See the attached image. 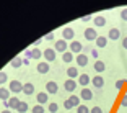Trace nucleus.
Listing matches in <instances>:
<instances>
[{
  "instance_id": "1",
  "label": "nucleus",
  "mask_w": 127,
  "mask_h": 113,
  "mask_svg": "<svg viewBox=\"0 0 127 113\" xmlns=\"http://www.w3.org/2000/svg\"><path fill=\"white\" fill-rule=\"evenodd\" d=\"M68 48H70V53L73 54V56L75 54H82V51H83V44L80 41H75V39L68 43Z\"/></svg>"
},
{
  "instance_id": "2",
  "label": "nucleus",
  "mask_w": 127,
  "mask_h": 113,
  "mask_svg": "<svg viewBox=\"0 0 127 113\" xmlns=\"http://www.w3.org/2000/svg\"><path fill=\"white\" fill-rule=\"evenodd\" d=\"M8 90H10V94H20V92L23 90V84L20 82V80H11L10 84H8Z\"/></svg>"
},
{
  "instance_id": "3",
  "label": "nucleus",
  "mask_w": 127,
  "mask_h": 113,
  "mask_svg": "<svg viewBox=\"0 0 127 113\" xmlns=\"http://www.w3.org/2000/svg\"><path fill=\"white\" fill-rule=\"evenodd\" d=\"M42 57L46 59V62H52V61H56V51L52 48H46L42 51Z\"/></svg>"
},
{
  "instance_id": "4",
  "label": "nucleus",
  "mask_w": 127,
  "mask_h": 113,
  "mask_svg": "<svg viewBox=\"0 0 127 113\" xmlns=\"http://www.w3.org/2000/svg\"><path fill=\"white\" fill-rule=\"evenodd\" d=\"M57 90H59V85H57V82H54V80H49V82L46 84V94H47V95H56Z\"/></svg>"
},
{
  "instance_id": "5",
  "label": "nucleus",
  "mask_w": 127,
  "mask_h": 113,
  "mask_svg": "<svg viewBox=\"0 0 127 113\" xmlns=\"http://www.w3.org/2000/svg\"><path fill=\"white\" fill-rule=\"evenodd\" d=\"M73 38H75V31L72 30L70 26H67V28L62 30V39L64 41H73Z\"/></svg>"
},
{
  "instance_id": "6",
  "label": "nucleus",
  "mask_w": 127,
  "mask_h": 113,
  "mask_svg": "<svg viewBox=\"0 0 127 113\" xmlns=\"http://www.w3.org/2000/svg\"><path fill=\"white\" fill-rule=\"evenodd\" d=\"M67 44L68 43L67 41H64V39H57L56 41V44H54V51H56V53H65V51H67Z\"/></svg>"
},
{
  "instance_id": "7",
  "label": "nucleus",
  "mask_w": 127,
  "mask_h": 113,
  "mask_svg": "<svg viewBox=\"0 0 127 113\" xmlns=\"http://www.w3.org/2000/svg\"><path fill=\"white\" fill-rule=\"evenodd\" d=\"M77 85H78V82L77 80H73V79H67L65 82H64V89L67 92H75V89H77Z\"/></svg>"
},
{
  "instance_id": "8",
  "label": "nucleus",
  "mask_w": 127,
  "mask_h": 113,
  "mask_svg": "<svg viewBox=\"0 0 127 113\" xmlns=\"http://www.w3.org/2000/svg\"><path fill=\"white\" fill-rule=\"evenodd\" d=\"M98 38V31L93 30V28H86L85 30V39H88V41H96Z\"/></svg>"
},
{
  "instance_id": "9",
  "label": "nucleus",
  "mask_w": 127,
  "mask_h": 113,
  "mask_svg": "<svg viewBox=\"0 0 127 113\" xmlns=\"http://www.w3.org/2000/svg\"><path fill=\"white\" fill-rule=\"evenodd\" d=\"M36 100H37V105L44 107L46 103H49V95L46 94V92H39V94L36 95Z\"/></svg>"
},
{
  "instance_id": "10",
  "label": "nucleus",
  "mask_w": 127,
  "mask_h": 113,
  "mask_svg": "<svg viewBox=\"0 0 127 113\" xmlns=\"http://www.w3.org/2000/svg\"><path fill=\"white\" fill-rule=\"evenodd\" d=\"M75 61H77V64H78L80 67L88 66V56H85V54H77V56H75Z\"/></svg>"
},
{
  "instance_id": "11",
  "label": "nucleus",
  "mask_w": 127,
  "mask_h": 113,
  "mask_svg": "<svg viewBox=\"0 0 127 113\" xmlns=\"http://www.w3.org/2000/svg\"><path fill=\"white\" fill-rule=\"evenodd\" d=\"M119 38H121V30H117V28H111V30L108 31V39L116 41V39H119Z\"/></svg>"
},
{
  "instance_id": "12",
  "label": "nucleus",
  "mask_w": 127,
  "mask_h": 113,
  "mask_svg": "<svg viewBox=\"0 0 127 113\" xmlns=\"http://www.w3.org/2000/svg\"><path fill=\"white\" fill-rule=\"evenodd\" d=\"M80 98H83V100H91V98H93V92L85 87V89L80 90Z\"/></svg>"
},
{
  "instance_id": "13",
  "label": "nucleus",
  "mask_w": 127,
  "mask_h": 113,
  "mask_svg": "<svg viewBox=\"0 0 127 113\" xmlns=\"http://www.w3.org/2000/svg\"><path fill=\"white\" fill-rule=\"evenodd\" d=\"M78 82H80V85L85 89V87L91 82V79H90V75H88V74H80L78 75Z\"/></svg>"
},
{
  "instance_id": "14",
  "label": "nucleus",
  "mask_w": 127,
  "mask_h": 113,
  "mask_svg": "<svg viewBox=\"0 0 127 113\" xmlns=\"http://www.w3.org/2000/svg\"><path fill=\"white\" fill-rule=\"evenodd\" d=\"M93 23H95V26H96V28L104 26V25H106V16H103V15L95 16V18H93Z\"/></svg>"
},
{
  "instance_id": "15",
  "label": "nucleus",
  "mask_w": 127,
  "mask_h": 113,
  "mask_svg": "<svg viewBox=\"0 0 127 113\" xmlns=\"http://www.w3.org/2000/svg\"><path fill=\"white\" fill-rule=\"evenodd\" d=\"M23 94L25 95H33L34 94V85L31 82H26V84H23Z\"/></svg>"
},
{
  "instance_id": "16",
  "label": "nucleus",
  "mask_w": 127,
  "mask_h": 113,
  "mask_svg": "<svg viewBox=\"0 0 127 113\" xmlns=\"http://www.w3.org/2000/svg\"><path fill=\"white\" fill-rule=\"evenodd\" d=\"M7 103H8V110H10V108H15L16 110V107H18V103H20V98L16 97V95H11V97L8 98Z\"/></svg>"
},
{
  "instance_id": "17",
  "label": "nucleus",
  "mask_w": 127,
  "mask_h": 113,
  "mask_svg": "<svg viewBox=\"0 0 127 113\" xmlns=\"http://www.w3.org/2000/svg\"><path fill=\"white\" fill-rule=\"evenodd\" d=\"M37 72H39V74H47L49 72V62H39V64H37Z\"/></svg>"
},
{
  "instance_id": "18",
  "label": "nucleus",
  "mask_w": 127,
  "mask_h": 113,
  "mask_svg": "<svg viewBox=\"0 0 127 113\" xmlns=\"http://www.w3.org/2000/svg\"><path fill=\"white\" fill-rule=\"evenodd\" d=\"M91 82H93V85L96 87V89H101V87L104 85V79H103L101 75H95V77H93V80H91Z\"/></svg>"
},
{
  "instance_id": "19",
  "label": "nucleus",
  "mask_w": 127,
  "mask_h": 113,
  "mask_svg": "<svg viewBox=\"0 0 127 113\" xmlns=\"http://www.w3.org/2000/svg\"><path fill=\"white\" fill-rule=\"evenodd\" d=\"M93 69L98 72V74H101V72L106 71V64L103 62V61H96V62H95V66H93Z\"/></svg>"
},
{
  "instance_id": "20",
  "label": "nucleus",
  "mask_w": 127,
  "mask_h": 113,
  "mask_svg": "<svg viewBox=\"0 0 127 113\" xmlns=\"http://www.w3.org/2000/svg\"><path fill=\"white\" fill-rule=\"evenodd\" d=\"M67 75H68V79H73L75 80L80 75V72H78V69H77V67H68L67 69Z\"/></svg>"
},
{
  "instance_id": "21",
  "label": "nucleus",
  "mask_w": 127,
  "mask_h": 113,
  "mask_svg": "<svg viewBox=\"0 0 127 113\" xmlns=\"http://www.w3.org/2000/svg\"><path fill=\"white\" fill-rule=\"evenodd\" d=\"M10 97H11V95H10V90H8V89H5V87H0V100L7 102Z\"/></svg>"
},
{
  "instance_id": "22",
  "label": "nucleus",
  "mask_w": 127,
  "mask_h": 113,
  "mask_svg": "<svg viewBox=\"0 0 127 113\" xmlns=\"http://www.w3.org/2000/svg\"><path fill=\"white\" fill-rule=\"evenodd\" d=\"M10 66H11L13 69H18V67H21V66H23V59H21L20 56H15V59H11Z\"/></svg>"
},
{
  "instance_id": "23",
  "label": "nucleus",
  "mask_w": 127,
  "mask_h": 113,
  "mask_svg": "<svg viewBox=\"0 0 127 113\" xmlns=\"http://www.w3.org/2000/svg\"><path fill=\"white\" fill-rule=\"evenodd\" d=\"M106 44H108V38L106 36H98L96 38V46L98 48H106Z\"/></svg>"
},
{
  "instance_id": "24",
  "label": "nucleus",
  "mask_w": 127,
  "mask_h": 113,
  "mask_svg": "<svg viewBox=\"0 0 127 113\" xmlns=\"http://www.w3.org/2000/svg\"><path fill=\"white\" fill-rule=\"evenodd\" d=\"M62 61L65 62V64H70L72 61H73V54H72L70 51H65V53L62 54Z\"/></svg>"
},
{
  "instance_id": "25",
  "label": "nucleus",
  "mask_w": 127,
  "mask_h": 113,
  "mask_svg": "<svg viewBox=\"0 0 127 113\" xmlns=\"http://www.w3.org/2000/svg\"><path fill=\"white\" fill-rule=\"evenodd\" d=\"M28 108H30V107H28V103H26V102H20V103H18V107H16V112H18V113H26V112H28Z\"/></svg>"
},
{
  "instance_id": "26",
  "label": "nucleus",
  "mask_w": 127,
  "mask_h": 113,
  "mask_svg": "<svg viewBox=\"0 0 127 113\" xmlns=\"http://www.w3.org/2000/svg\"><path fill=\"white\" fill-rule=\"evenodd\" d=\"M41 57H42L41 49H37V48H33V49H31V59H41Z\"/></svg>"
},
{
  "instance_id": "27",
  "label": "nucleus",
  "mask_w": 127,
  "mask_h": 113,
  "mask_svg": "<svg viewBox=\"0 0 127 113\" xmlns=\"http://www.w3.org/2000/svg\"><path fill=\"white\" fill-rule=\"evenodd\" d=\"M68 102H70L72 105H73L75 108H77V107H80V97H78V95H70Z\"/></svg>"
},
{
  "instance_id": "28",
  "label": "nucleus",
  "mask_w": 127,
  "mask_h": 113,
  "mask_svg": "<svg viewBox=\"0 0 127 113\" xmlns=\"http://www.w3.org/2000/svg\"><path fill=\"white\" fill-rule=\"evenodd\" d=\"M47 110L51 113H57V110H59V105H57L56 102H52V103H47Z\"/></svg>"
},
{
  "instance_id": "29",
  "label": "nucleus",
  "mask_w": 127,
  "mask_h": 113,
  "mask_svg": "<svg viewBox=\"0 0 127 113\" xmlns=\"http://www.w3.org/2000/svg\"><path fill=\"white\" fill-rule=\"evenodd\" d=\"M8 80V75L7 72H0V87H3V84Z\"/></svg>"
},
{
  "instance_id": "30",
  "label": "nucleus",
  "mask_w": 127,
  "mask_h": 113,
  "mask_svg": "<svg viewBox=\"0 0 127 113\" xmlns=\"http://www.w3.org/2000/svg\"><path fill=\"white\" fill-rule=\"evenodd\" d=\"M77 113H90V108L86 105H80V107H77Z\"/></svg>"
},
{
  "instance_id": "31",
  "label": "nucleus",
  "mask_w": 127,
  "mask_h": 113,
  "mask_svg": "<svg viewBox=\"0 0 127 113\" xmlns=\"http://www.w3.org/2000/svg\"><path fill=\"white\" fill-rule=\"evenodd\" d=\"M33 113H44L46 112V108L42 105H36V107H33V110H31Z\"/></svg>"
},
{
  "instance_id": "32",
  "label": "nucleus",
  "mask_w": 127,
  "mask_h": 113,
  "mask_svg": "<svg viewBox=\"0 0 127 113\" xmlns=\"http://www.w3.org/2000/svg\"><path fill=\"white\" fill-rule=\"evenodd\" d=\"M90 113H103V108H101V107H93V108L90 110Z\"/></svg>"
},
{
  "instance_id": "33",
  "label": "nucleus",
  "mask_w": 127,
  "mask_h": 113,
  "mask_svg": "<svg viewBox=\"0 0 127 113\" xmlns=\"http://www.w3.org/2000/svg\"><path fill=\"white\" fill-rule=\"evenodd\" d=\"M121 18H122L124 21H127V8H124V10H121Z\"/></svg>"
},
{
  "instance_id": "34",
  "label": "nucleus",
  "mask_w": 127,
  "mask_h": 113,
  "mask_svg": "<svg viewBox=\"0 0 127 113\" xmlns=\"http://www.w3.org/2000/svg\"><path fill=\"white\" fill-rule=\"evenodd\" d=\"M64 107H65V108L67 110H70V108H73V105H72L70 102H68V100H65V102H64Z\"/></svg>"
},
{
  "instance_id": "35",
  "label": "nucleus",
  "mask_w": 127,
  "mask_h": 113,
  "mask_svg": "<svg viewBox=\"0 0 127 113\" xmlns=\"http://www.w3.org/2000/svg\"><path fill=\"white\" fill-rule=\"evenodd\" d=\"M44 39H47V41H52V39H54V34H52V33L46 34V36H44Z\"/></svg>"
},
{
  "instance_id": "36",
  "label": "nucleus",
  "mask_w": 127,
  "mask_h": 113,
  "mask_svg": "<svg viewBox=\"0 0 127 113\" xmlns=\"http://www.w3.org/2000/svg\"><path fill=\"white\" fill-rule=\"evenodd\" d=\"M121 105H122V107H127V95H124V98L121 100Z\"/></svg>"
},
{
  "instance_id": "37",
  "label": "nucleus",
  "mask_w": 127,
  "mask_h": 113,
  "mask_svg": "<svg viewBox=\"0 0 127 113\" xmlns=\"http://www.w3.org/2000/svg\"><path fill=\"white\" fill-rule=\"evenodd\" d=\"M91 56L93 57H98L99 54H98V49H91Z\"/></svg>"
},
{
  "instance_id": "38",
  "label": "nucleus",
  "mask_w": 127,
  "mask_h": 113,
  "mask_svg": "<svg viewBox=\"0 0 127 113\" xmlns=\"http://www.w3.org/2000/svg\"><path fill=\"white\" fill-rule=\"evenodd\" d=\"M90 20H91V15H85L82 18V21H90Z\"/></svg>"
},
{
  "instance_id": "39",
  "label": "nucleus",
  "mask_w": 127,
  "mask_h": 113,
  "mask_svg": "<svg viewBox=\"0 0 127 113\" xmlns=\"http://www.w3.org/2000/svg\"><path fill=\"white\" fill-rule=\"evenodd\" d=\"M122 48H124V49H127V36L122 39Z\"/></svg>"
},
{
  "instance_id": "40",
  "label": "nucleus",
  "mask_w": 127,
  "mask_h": 113,
  "mask_svg": "<svg viewBox=\"0 0 127 113\" xmlns=\"http://www.w3.org/2000/svg\"><path fill=\"white\" fill-rule=\"evenodd\" d=\"M25 56H28V59H31V49H26V51H25Z\"/></svg>"
},
{
  "instance_id": "41",
  "label": "nucleus",
  "mask_w": 127,
  "mask_h": 113,
  "mask_svg": "<svg viewBox=\"0 0 127 113\" xmlns=\"http://www.w3.org/2000/svg\"><path fill=\"white\" fill-rule=\"evenodd\" d=\"M23 66H30V59H28V57L23 59Z\"/></svg>"
},
{
  "instance_id": "42",
  "label": "nucleus",
  "mask_w": 127,
  "mask_h": 113,
  "mask_svg": "<svg viewBox=\"0 0 127 113\" xmlns=\"http://www.w3.org/2000/svg\"><path fill=\"white\" fill-rule=\"evenodd\" d=\"M122 82H124V80H121V82H117V84H116V89H122Z\"/></svg>"
},
{
  "instance_id": "43",
  "label": "nucleus",
  "mask_w": 127,
  "mask_h": 113,
  "mask_svg": "<svg viewBox=\"0 0 127 113\" xmlns=\"http://www.w3.org/2000/svg\"><path fill=\"white\" fill-rule=\"evenodd\" d=\"M41 43H42L41 39H36V41H34V48H36V46H39V44H41Z\"/></svg>"
},
{
  "instance_id": "44",
  "label": "nucleus",
  "mask_w": 127,
  "mask_h": 113,
  "mask_svg": "<svg viewBox=\"0 0 127 113\" xmlns=\"http://www.w3.org/2000/svg\"><path fill=\"white\" fill-rule=\"evenodd\" d=\"M2 113H11V110H8V108H5V110H2Z\"/></svg>"
}]
</instances>
